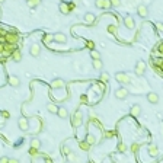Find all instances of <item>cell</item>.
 Wrapping results in <instances>:
<instances>
[{"label": "cell", "mask_w": 163, "mask_h": 163, "mask_svg": "<svg viewBox=\"0 0 163 163\" xmlns=\"http://www.w3.org/2000/svg\"><path fill=\"white\" fill-rule=\"evenodd\" d=\"M80 101H82V102H87V98H86V96H85V95H83V96H82V98H80Z\"/></svg>", "instance_id": "obj_43"}, {"label": "cell", "mask_w": 163, "mask_h": 163, "mask_svg": "<svg viewBox=\"0 0 163 163\" xmlns=\"http://www.w3.org/2000/svg\"><path fill=\"white\" fill-rule=\"evenodd\" d=\"M86 45H87L89 48H90V50H95V42H92V41H87Z\"/></svg>", "instance_id": "obj_38"}, {"label": "cell", "mask_w": 163, "mask_h": 163, "mask_svg": "<svg viewBox=\"0 0 163 163\" xmlns=\"http://www.w3.org/2000/svg\"><path fill=\"white\" fill-rule=\"evenodd\" d=\"M18 127L20 131H29V121L26 117H20L18 120Z\"/></svg>", "instance_id": "obj_4"}, {"label": "cell", "mask_w": 163, "mask_h": 163, "mask_svg": "<svg viewBox=\"0 0 163 163\" xmlns=\"http://www.w3.org/2000/svg\"><path fill=\"white\" fill-rule=\"evenodd\" d=\"M6 39H7V42L16 44V42H18V39H19V37H18L16 34H7V35H6Z\"/></svg>", "instance_id": "obj_21"}, {"label": "cell", "mask_w": 163, "mask_h": 163, "mask_svg": "<svg viewBox=\"0 0 163 163\" xmlns=\"http://www.w3.org/2000/svg\"><path fill=\"white\" fill-rule=\"evenodd\" d=\"M0 163H9V157L7 156H2L0 157Z\"/></svg>", "instance_id": "obj_37"}, {"label": "cell", "mask_w": 163, "mask_h": 163, "mask_svg": "<svg viewBox=\"0 0 163 163\" xmlns=\"http://www.w3.org/2000/svg\"><path fill=\"white\" fill-rule=\"evenodd\" d=\"M124 26L127 29H134V26H135V22H134V19H133V16H125L124 18Z\"/></svg>", "instance_id": "obj_9"}, {"label": "cell", "mask_w": 163, "mask_h": 163, "mask_svg": "<svg viewBox=\"0 0 163 163\" xmlns=\"http://www.w3.org/2000/svg\"><path fill=\"white\" fill-rule=\"evenodd\" d=\"M96 20V16L93 13H90V12H87V13H85V22H86L87 25H92L93 22Z\"/></svg>", "instance_id": "obj_16"}, {"label": "cell", "mask_w": 163, "mask_h": 163, "mask_svg": "<svg viewBox=\"0 0 163 163\" xmlns=\"http://www.w3.org/2000/svg\"><path fill=\"white\" fill-rule=\"evenodd\" d=\"M111 76H109V73H106V72H101V74H99V80L104 82V83H106V82H109Z\"/></svg>", "instance_id": "obj_22"}, {"label": "cell", "mask_w": 163, "mask_h": 163, "mask_svg": "<svg viewBox=\"0 0 163 163\" xmlns=\"http://www.w3.org/2000/svg\"><path fill=\"white\" fill-rule=\"evenodd\" d=\"M39 5V0H28V6L29 7H37Z\"/></svg>", "instance_id": "obj_34"}, {"label": "cell", "mask_w": 163, "mask_h": 163, "mask_svg": "<svg viewBox=\"0 0 163 163\" xmlns=\"http://www.w3.org/2000/svg\"><path fill=\"white\" fill-rule=\"evenodd\" d=\"M140 150V144L139 143H133L131 144V147H130V152H133V153H137Z\"/></svg>", "instance_id": "obj_30"}, {"label": "cell", "mask_w": 163, "mask_h": 163, "mask_svg": "<svg viewBox=\"0 0 163 163\" xmlns=\"http://www.w3.org/2000/svg\"><path fill=\"white\" fill-rule=\"evenodd\" d=\"M95 6L98 9H109L111 2L109 0H95Z\"/></svg>", "instance_id": "obj_7"}, {"label": "cell", "mask_w": 163, "mask_h": 163, "mask_svg": "<svg viewBox=\"0 0 163 163\" xmlns=\"http://www.w3.org/2000/svg\"><path fill=\"white\" fill-rule=\"evenodd\" d=\"M3 2H5V0H0V3H3Z\"/></svg>", "instance_id": "obj_45"}, {"label": "cell", "mask_w": 163, "mask_h": 163, "mask_svg": "<svg viewBox=\"0 0 163 163\" xmlns=\"http://www.w3.org/2000/svg\"><path fill=\"white\" fill-rule=\"evenodd\" d=\"M47 111L50 112V114H57L58 106L54 105V104H48V105H47Z\"/></svg>", "instance_id": "obj_23"}, {"label": "cell", "mask_w": 163, "mask_h": 163, "mask_svg": "<svg viewBox=\"0 0 163 163\" xmlns=\"http://www.w3.org/2000/svg\"><path fill=\"white\" fill-rule=\"evenodd\" d=\"M60 10H61V13L67 15L72 9H70V5H67V3H61V5H60Z\"/></svg>", "instance_id": "obj_25"}, {"label": "cell", "mask_w": 163, "mask_h": 163, "mask_svg": "<svg viewBox=\"0 0 163 163\" xmlns=\"http://www.w3.org/2000/svg\"><path fill=\"white\" fill-rule=\"evenodd\" d=\"M117 150H118V152H121V153H125V152L128 150V147H127L124 143H120L118 146H117Z\"/></svg>", "instance_id": "obj_29"}, {"label": "cell", "mask_w": 163, "mask_h": 163, "mask_svg": "<svg viewBox=\"0 0 163 163\" xmlns=\"http://www.w3.org/2000/svg\"><path fill=\"white\" fill-rule=\"evenodd\" d=\"M115 80L121 85H125V83H130V76L125 72H118L115 73Z\"/></svg>", "instance_id": "obj_2"}, {"label": "cell", "mask_w": 163, "mask_h": 163, "mask_svg": "<svg viewBox=\"0 0 163 163\" xmlns=\"http://www.w3.org/2000/svg\"><path fill=\"white\" fill-rule=\"evenodd\" d=\"M9 85L12 87H19L20 86V79L18 76H10L9 77Z\"/></svg>", "instance_id": "obj_14"}, {"label": "cell", "mask_w": 163, "mask_h": 163, "mask_svg": "<svg viewBox=\"0 0 163 163\" xmlns=\"http://www.w3.org/2000/svg\"><path fill=\"white\" fill-rule=\"evenodd\" d=\"M115 135V131H105L104 133V139H112Z\"/></svg>", "instance_id": "obj_33"}, {"label": "cell", "mask_w": 163, "mask_h": 163, "mask_svg": "<svg viewBox=\"0 0 163 163\" xmlns=\"http://www.w3.org/2000/svg\"><path fill=\"white\" fill-rule=\"evenodd\" d=\"M86 141L90 146H93V144L96 143V139H95V135H92V134H87V137H86Z\"/></svg>", "instance_id": "obj_31"}, {"label": "cell", "mask_w": 163, "mask_h": 163, "mask_svg": "<svg viewBox=\"0 0 163 163\" xmlns=\"http://www.w3.org/2000/svg\"><path fill=\"white\" fill-rule=\"evenodd\" d=\"M31 149H35V150H39L41 149V140L34 137V139L31 140Z\"/></svg>", "instance_id": "obj_19"}, {"label": "cell", "mask_w": 163, "mask_h": 163, "mask_svg": "<svg viewBox=\"0 0 163 163\" xmlns=\"http://www.w3.org/2000/svg\"><path fill=\"white\" fill-rule=\"evenodd\" d=\"M147 101H149L150 104L156 105V104L159 102V95L157 93H154V92H149V93H147Z\"/></svg>", "instance_id": "obj_13"}, {"label": "cell", "mask_w": 163, "mask_h": 163, "mask_svg": "<svg viewBox=\"0 0 163 163\" xmlns=\"http://www.w3.org/2000/svg\"><path fill=\"white\" fill-rule=\"evenodd\" d=\"M82 124H83V115H82L80 111H77L76 114L73 115V125L74 127H80Z\"/></svg>", "instance_id": "obj_6"}, {"label": "cell", "mask_w": 163, "mask_h": 163, "mask_svg": "<svg viewBox=\"0 0 163 163\" xmlns=\"http://www.w3.org/2000/svg\"><path fill=\"white\" fill-rule=\"evenodd\" d=\"M117 29H118V25H109V26H108V32H109V34H117Z\"/></svg>", "instance_id": "obj_32"}, {"label": "cell", "mask_w": 163, "mask_h": 163, "mask_svg": "<svg viewBox=\"0 0 163 163\" xmlns=\"http://www.w3.org/2000/svg\"><path fill=\"white\" fill-rule=\"evenodd\" d=\"M96 117H98V115H96V112H93V111H90V118H92V120H95Z\"/></svg>", "instance_id": "obj_40"}, {"label": "cell", "mask_w": 163, "mask_h": 163, "mask_svg": "<svg viewBox=\"0 0 163 163\" xmlns=\"http://www.w3.org/2000/svg\"><path fill=\"white\" fill-rule=\"evenodd\" d=\"M111 2V7H118L121 5V0H109Z\"/></svg>", "instance_id": "obj_35"}, {"label": "cell", "mask_w": 163, "mask_h": 163, "mask_svg": "<svg viewBox=\"0 0 163 163\" xmlns=\"http://www.w3.org/2000/svg\"><path fill=\"white\" fill-rule=\"evenodd\" d=\"M57 115L60 117L61 120H66V118H68V109L66 106H60L57 111Z\"/></svg>", "instance_id": "obj_12"}, {"label": "cell", "mask_w": 163, "mask_h": 163, "mask_svg": "<svg viewBox=\"0 0 163 163\" xmlns=\"http://www.w3.org/2000/svg\"><path fill=\"white\" fill-rule=\"evenodd\" d=\"M42 41H44L45 44H51V42L54 41V34H47V35H44Z\"/></svg>", "instance_id": "obj_26"}, {"label": "cell", "mask_w": 163, "mask_h": 163, "mask_svg": "<svg viewBox=\"0 0 163 163\" xmlns=\"http://www.w3.org/2000/svg\"><path fill=\"white\" fill-rule=\"evenodd\" d=\"M54 41L57 44H66L67 42V37L61 32H58V34H54Z\"/></svg>", "instance_id": "obj_11"}, {"label": "cell", "mask_w": 163, "mask_h": 163, "mask_svg": "<svg viewBox=\"0 0 163 163\" xmlns=\"http://www.w3.org/2000/svg\"><path fill=\"white\" fill-rule=\"evenodd\" d=\"M90 57L93 60H101V53L96 51V50H90Z\"/></svg>", "instance_id": "obj_27"}, {"label": "cell", "mask_w": 163, "mask_h": 163, "mask_svg": "<svg viewBox=\"0 0 163 163\" xmlns=\"http://www.w3.org/2000/svg\"><path fill=\"white\" fill-rule=\"evenodd\" d=\"M29 54H31L32 57H38L39 54H41V47H39L38 44H32V45L29 47Z\"/></svg>", "instance_id": "obj_8"}, {"label": "cell", "mask_w": 163, "mask_h": 163, "mask_svg": "<svg viewBox=\"0 0 163 163\" xmlns=\"http://www.w3.org/2000/svg\"><path fill=\"white\" fill-rule=\"evenodd\" d=\"M2 114H3V117H5V118H9V112H7V111H3Z\"/></svg>", "instance_id": "obj_42"}, {"label": "cell", "mask_w": 163, "mask_h": 163, "mask_svg": "<svg viewBox=\"0 0 163 163\" xmlns=\"http://www.w3.org/2000/svg\"><path fill=\"white\" fill-rule=\"evenodd\" d=\"M51 87H54V89H61V87H64V82H63L61 79H54V80L51 82Z\"/></svg>", "instance_id": "obj_18"}, {"label": "cell", "mask_w": 163, "mask_h": 163, "mask_svg": "<svg viewBox=\"0 0 163 163\" xmlns=\"http://www.w3.org/2000/svg\"><path fill=\"white\" fill-rule=\"evenodd\" d=\"M9 163H19L18 159H9Z\"/></svg>", "instance_id": "obj_41"}, {"label": "cell", "mask_w": 163, "mask_h": 163, "mask_svg": "<svg viewBox=\"0 0 163 163\" xmlns=\"http://www.w3.org/2000/svg\"><path fill=\"white\" fill-rule=\"evenodd\" d=\"M147 150H149V154L152 156V157H157V156H159V149H157V146H156L154 143L150 144Z\"/></svg>", "instance_id": "obj_15"}, {"label": "cell", "mask_w": 163, "mask_h": 163, "mask_svg": "<svg viewBox=\"0 0 163 163\" xmlns=\"http://www.w3.org/2000/svg\"><path fill=\"white\" fill-rule=\"evenodd\" d=\"M92 66H93V70L102 72V68H104V63H102V60H93Z\"/></svg>", "instance_id": "obj_20"}, {"label": "cell", "mask_w": 163, "mask_h": 163, "mask_svg": "<svg viewBox=\"0 0 163 163\" xmlns=\"http://www.w3.org/2000/svg\"><path fill=\"white\" fill-rule=\"evenodd\" d=\"M29 154H31V156H32V157H37V156H38V150H35V149H31L29 150Z\"/></svg>", "instance_id": "obj_36"}, {"label": "cell", "mask_w": 163, "mask_h": 163, "mask_svg": "<svg viewBox=\"0 0 163 163\" xmlns=\"http://www.w3.org/2000/svg\"><path fill=\"white\" fill-rule=\"evenodd\" d=\"M12 60L16 63H19L22 60V53H20V50H13L12 51Z\"/></svg>", "instance_id": "obj_17"}, {"label": "cell", "mask_w": 163, "mask_h": 163, "mask_svg": "<svg viewBox=\"0 0 163 163\" xmlns=\"http://www.w3.org/2000/svg\"><path fill=\"white\" fill-rule=\"evenodd\" d=\"M156 28H157V31H163V24L162 22H157V24H156Z\"/></svg>", "instance_id": "obj_39"}, {"label": "cell", "mask_w": 163, "mask_h": 163, "mask_svg": "<svg viewBox=\"0 0 163 163\" xmlns=\"http://www.w3.org/2000/svg\"><path fill=\"white\" fill-rule=\"evenodd\" d=\"M146 68H147V64H146V61H143V60H139V61L135 63V66H134V73H135V76H144L146 74Z\"/></svg>", "instance_id": "obj_1"}, {"label": "cell", "mask_w": 163, "mask_h": 163, "mask_svg": "<svg viewBox=\"0 0 163 163\" xmlns=\"http://www.w3.org/2000/svg\"><path fill=\"white\" fill-rule=\"evenodd\" d=\"M79 147H80L83 152H87V150L90 149V144L87 143L86 140H83V141H80V143H79Z\"/></svg>", "instance_id": "obj_24"}, {"label": "cell", "mask_w": 163, "mask_h": 163, "mask_svg": "<svg viewBox=\"0 0 163 163\" xmlns=\"http://www.w3.org/2000/svg\"><path fill=\"white\" fill-rule=\"evenodd\" d=\"M67 159L70 160V163H77V156L73 152H70V153L67 154Z\"/></svg>", "instance_id": "obj_28"}, {"label": "cell", "mask_w": 163, "mask_h": 163, "mask_svg": "<svg viewBox=\"0 0 163 163\" xmlns=\"http://www.w3.org/2000/svg\"><path fill=\"white\" fill-rule=\"evenodd\" d=\"M137 15H139L140 18H143V19H146L147 16H149V7L144 5H140L139 7H137Z\"/></svg>", "instance_id": "obj_5"}, {"label": "cell", "mask_w": 163, "mask_h": 163, "mask_svg": "<svg viewBox=\"0 0 163 163\" xmlns=\"http://www.w3.org/2000/svg\"><path fill=\"white\" fill-rule=\"evenodd\" d=\"M114 95H115L117 99H120V101H124L125 98H128V89H125V87H118Z\"/></svg>", "instance_id": "obj_3"}, {"label": "cell", "mask_w": 163, "mask_h": 163, "mask_svg": "<svg viewBox=\"0 0 163 163\" xmlns=\"http://www.w3.org/2000/svg\"><path fill=\"white\" fill-rule=\"evenodd\" d=\"M87 163H95V162H92V160H89V162H87Z\"/></svg>", "instance_id": "obj_44"}, {"label": "cell", "mask_w": 163, "mask_h": 163, "mask_svg": "<svg viewBox=\"0 0 163 163\" xmlns=\"http://www.w3.org/2000/svg\"><path fill=\"white\" fill-rule=\"evenodd\" d=\"M130 114L133 117H140V114H141V106L139 105V104H134V105L131 106V109H130Z\"/></svg>", "instance_id": "obj_10"}]
</instances>
